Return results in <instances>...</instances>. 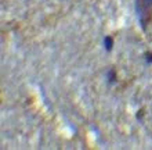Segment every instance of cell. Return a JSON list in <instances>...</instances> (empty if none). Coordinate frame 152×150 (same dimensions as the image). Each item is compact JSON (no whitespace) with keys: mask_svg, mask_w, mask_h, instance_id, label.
<instances>
[{"mask_svg":"<svg viewBox=\"0 0 152 150\" xmlns=\"http://www.w3.org/2000/svg\"><path fill=\"white\" fill-rule=\"evenodd\" d=\"M112 46H113V41L111 36H105L104 38V47L107 52H111L112 50Z\"/></svg>","mask_w":152,"mask_h":150,"instance_id":"cell-1","label":"cell"},{"mask_svg":"<svg viewBox=\"0 0 152 150\" xmlns=\"http://www.w3.org/2000/svg\"><path fill=\"white\" fill-rule=\"evenodd\" d=\"M108 79H109V82L112 83V82H115V79H116V77H115V71L113 69H111L108 72Z\"/></svg>","mask_w":152,"mask_h":150,"instance_id":"cell-2","label":"cell"},{"mask_svg":"<svg viewBox=\"0 0 152 150\" xmlns=\"http://www.w3.org/2000/svg\"><path fill=\"white\" fill-rule=\"evenodd\" d=\"M145 58H147V61H151V63H152V54H151V53L145 54Z\"/></svg>","mask_w":152,"mask_h":150,"instance_id":"cell-3","label":"cell"},{"mask_svg":"<svg viewBox=\"0 0 152 150\" xmlns=\"http://www.w3.org/2000/svg\"><path fill=\"white\" fill-rule=\"evenodd\" d=\"M142 3L147 6V4H152V0H142Z\"/></svg>","mask_w":152,"mask_h":150,"instance_id":"cell-4","label":"cell"}]
</instances>
